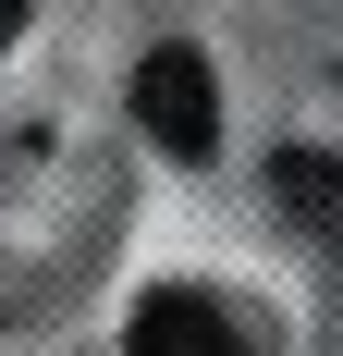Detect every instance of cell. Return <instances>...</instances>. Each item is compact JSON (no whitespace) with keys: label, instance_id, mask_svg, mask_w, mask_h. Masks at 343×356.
<instances>
[{"label":"cell","instance_id":"obj_4","mask_svg":"<svg viewBox=\"0 0 343 356\" xmlns=\"http://www.w3.org/2000/svg\"><path fill=\"white\" fill-rule=\"evenodd\" d=\"M12 25H25V0H0V49H12Z\"/></svg>","mask_w":343,"mask_h":356},{"label":"cell","instance_id":"obj_2","mask_svg":"<svg viewBox=\"0 0 343 356\" xmlns=\"http://www.w3.org/2000/svg\"><path fill=\"white\" fill-rule=\"evenodd\" d=\"M123 356H258L233 332V307H208V295H147L135 332H123Z\"/></svg>","mask_w":343,"mask_h":356},{"label":"cell","instance_id":"obj_3","mask_svg":"<svg viewBox=\"0 0 343 356\" xmlns=\"http://www.w3.org/2000/svg\"><path fill=\"white\" fill-rule=\"evenodd\" d=\"M270 197H282V209H294L319 246L343 258V160H319V147H282V160H270Z\"/></svg>","mask_w":343,"mask_h":356},{"label":"cell","instance_id":"obj_1","mask_svg":"<svg viewBox=\"0 0 343 356\" xmlns=\"http://www.w3.org/2000/svg\"><path fill=\"white\" fill-rule=\"evenodd\" d=\"M135 123H147V147H172V160H208V147H221V86H208L196 49H147L135 62Z\"/></svg>","mask_w":343,"mask_h":356}]
</instances>
